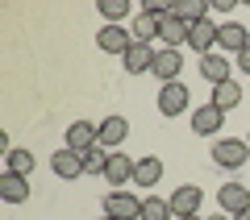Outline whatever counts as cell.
Here are the masks:
<instances>
[{
	"instance_id": "ac0fdd59",
	"label": "cell",
	"mask_w": 250,
	"mask_h": 220,
	"mask_svg": "<svg viewBox=\"0 0 250 220\" xmlns=\"http://www.w3.org/2000/svg\"><path fill=\"white\" fill-rule=\"evenodd\" d=\"M134 166H138L134 158H125V154H108V170H104V179H108L113 187H125V183H134Z\"/></svg>"
},
{
	"instance_id": "52a82bcc",
	"label": "cell",
	"mask_w": 250,
	"mask_h": 220,
	"mask_svg": "<svg viewBox=\"0 0 250 220\" xmlns=\"http://www.w3.org/2000/svg\"><path fill=\"white\" fill-rule=\"evenodd\" d=\"M217 46L229 50L233 58H238L242 50H250V29L238 25V21H225V25H217Z\"/></svg>"
},
{
	"instance_id": "1f68e13d",
	"label": "cell",
	"mask_w": 250,
	"mask_h": 220,
	"mask_svg": "<svg viewBox=\"0 0 250 220\" xmlns=\"http://www.w3.org/2000/svg\"><path fill=\"white\" fill-rule=\"evenodd\" d=\"M246 141H250V137H246Z\"/></svg>"
},
{
	"instance_id": "5b68a950",
	"label": "cell",
	"mask_w": 250,
	"mask_h": 220,
	"mask_svg": "<svg viewBox=\"0 0 250 220\" xmlns=\"http://www.w3.org/2000/svg\"><path fill=\"white\" fill-rule=\"evenodd\" d=\"M200 187H192V183H184V187H175L171 191V216L175 220H184V216H200Z\"/></svg>"
},
{
	"instance_id": "83f0119b",
	"label": "cell",
	"mask_w": 250,
	"mask_h": 220,
	"mask_svg": "<svg viewBox=\"0 0 250 220\" xmlns=\"http://www.w3.org/2000/svg\"><path fill=\"white\" fill-rule=\"evenodd\" d=\"M205 220H233V216H225V212H217V216H205Z\"/></svg>"
},
{
	"instance_id": "9a60e30c",
	"label": "cell",
	"mask_w": 250,
	"mask_h": 220,
	"mask_svg": "<svg viewBox=\"0 0 250 220\" xmlns=\"http://www.w3.org/2000/svg\"><path fill=\"white\" fill-rule=\"evenodd\" d=\"M50 170H54L59 179H67V183H71V179L83 175V154H75V150H67V146H62V150L50 158Z\"/></svg>"
},
{
	"instance_id": "7402d4cb",
	"label": "cell",
	"mask_w": 250,
	"mask_h": 220,
	"mask_svg": "<svg viewBox=\"0 0 250 220\" xmlns=\"http://www.w3.org/2000/svg\"><path fill=\"white\" fill-rule=\"evenodd\" d=\"M167 216H171V200L142 195V212H138V220H167Z\"/></svg>"
},
{
	"instance_id": "8fae6325",
	"label": "cell",
	"mask_w": 250,
	"mask_h": 220,
	"mask_svg": "<svg viewBox=\"0 0 250 220\" xmlns=\"http://www.w3.org/2000/svg\"><path fill=\"white\" fill-rule=\"evenodd\" d=\"M200 75H205L213 88H217V83H229V79H233V62L225 58V54L213 50V54H205V58H200Z\"/></svg>"
},
{
	"instance_id": "4dcf8cb0",
	"label": "cell",
	"mask_w": 250,
	"mask_h": 220,
	"mask_svg": "<svg viewBox=\"0 0 250 220\" xmlns=\"http://www.w3.org/2000/svg\"><path fill=\"white\" fill-rule=\"evenodd\" d=\"M100 220H108V216H100Z\"/></svg>"
},
{
	"instance_id": "f546056e",
	"label": "cell",
	"mask_w": 250,
	"mask_h": 220,
	"mask_svg": "<svg viewBox=\"0 0 250 220\" xmlns=\"http://www.w3.org/2000/svg\"><path fill=\"white\" fill-rule=\"evenodd\" d=\"M184 220H200V216H184Z\"/></svg>"
},
{
	"instance_id": "6da1fadb",
	"label": "cell",
	"mask_w": 250,
	"mask_h": 220,
	"mask_svg": "<svg viewBox=\"0 0 250 220\" xmlns=\"http://www.w3.org/2000/svg\"><path fill=\"white\" fill-rule=\"evenodd\" d=\"M246 158H250V141H238V137H221V141H213V162L221 170H238V166H246Z\"/></svg>"
},
{
	"instance_id": "4316f807",
	"label": "cell",
	"mask_w": 250,
	"mask_h": 220,
	"mask_svg": "<svg viewBox=\"0 0 250 220\" xmlns=\"http://www.w3.org/2000/svg\"><path fill=\"white\" fill-rule=\"evenodd\" d=\"M238 67H242V71L250 75V50H242V54H238Z\"/></svg>"
},
{
	"instance_id": "2e32d148",
	"label": "cell",
	"mask_w": 250,
	"mask_h": 220,
	"mask_svg": "<svg viewBox=\"0 0 250 220\" xmlns=\"http://www.w3.org/2000/svg\"><path fill=\"white\" fill-rule=\"evenodd\" d=\"M0 200H4V203H25L29 200V179L4 170V175H0Z\"/></svg>"
},
{
	"instance_id": "ba28073f",
	"label": "cell",
	"mask_w": 250,
	"mask_h": 220,
	"mask_svg": "<svg viewBox=\"0 0 250 220\" xmlns=\"http://www.w3.org/2000/svg\"><path fill=\"white\" fill-rule=\"evenodd\" d=\"M217 203H221L225 216H242V212H250V187H242V183H225L221 191H217Z\"/></svg>"
},
{
	"instance_id": "4fadbf2b",
	"label": "cell",
	"mask_w": 250,
	"mask_h": 220,
	"mask_svg": "<svg viewBox=\"0 0 250 220\" xmlns=\"http://www.w3.org/2000/svg\"><path fill=\"white\" fill-rule=\"evenodd\" d=\"M129 137V121L125 116H104L100 121V146H104L108 154H117V146Z\"/></svg>"
},
{
	"instance_id": "484cf974",
	"label": "cell",
	"mask_w": 250,
	"mask_h": 220,
	"mask_svg": "<svg viewBox=\"0 0 250 220\" xmlns=\"http://www.w3.org/2000/svg\"><path fill=\"white\" fill-rule=\"evenodd\" d=\"M9 170L29 179V170H34V150H9Z\"/></svg>"
},
{
	"instance_id": "7c38bea8",
	"label": "cell",
	"mask_w": 250,
	"mask_h": 220,
	"mask_svg": "<svg viewBox=\"0 0 250 220\" xmlns=\"http://www.w3.org/2000/svg\"><path fill=\"white\" fill-rule=\"evenodd\" d=\"M154 46H146V42H134L129 50H125V58H121V67L129 71V75H146V71L154 67Z\"/></svg>"
},
{
	"instance_id": "f1b7e54d",
	"label": "cell",
	"mask_w": 250,
	"mask_h": 220,
	"mask_svg": "<svg viewBox=\"0 0 250 220\" xmlns=\"http://www.w3.org/2000/svg\"><path fill=\"white\" fill-rule=\"evenodd\" d=\"M233 220H250V212H242V216H233Z\"/></svg>"
},
{
	"instance_id": "ffe728a7",
	"label": "cell",
	"mask_w": 250,
	"mask_h": 220,
	"mask_svg": "<svg viewBox=\"0 0 250 220\" xmlns=\"http://www.w3.org/2000/svg\"><path fill=\"white\" fill-rule=\"evenodd\" d=\"M159 37L167 42V50H179V46H188V25L179 17H167V21H163V29H159Z\"/></svg>"
},
{
	"instance_id": "d4e9b609",
	"label": "cell",
	"mask_w": 250,
	"mask_h": 220,
	"mask_svg": "<svg viewBox=\"0 0 250 220\" xmlns=\"http://www.w3.org/2000/svg\"><path fill=\"white\" fill-rule=\"evenodd\" d=\"M100 17L104 25H121V17H129V0H100Z\"/></svg>"
},
{
	"instance_id": "e0dca14e",
	"label": "cell",
	"mask_w": 250,
	"mask_h": 220,
	"mask_svg": "<svg viewBox=\"0 0 250 220\" xmlns=\"http://www.w3.org/2000/svg\"><path fill=\"white\" fill-rule=\"evenodd\" d=\"M163 179V158H154V154H146V158H138V166H134V183L142 187V191H150L154 183Z\"/></svg>"
},
{
	"instance_id": "9c48e42d",
	"label": "cell",
	"mask_w": 250,
	"mask_h": 220,
	"mask_svg": "<svg viewBox=\"0 0 250 220\" xmlns=\"http://www.w3.org/2000/svg\"><path fill=\"white\" fill-rule=\"evenodd\" d=\"M225 125V112L208 100V104H200L196 112H192V133H200V137H208V133H221Z\"/></svg>"
},
{
	"instance_id": "3957f363",
	"label": "cell",
	"mask_w": 250,
	"mask_h": 220,
	"mask_svg": "<svg viewBox=\"0 0 250 220\" xmlns=\"http://www.w3.org/2000/svg\"><path fill=\"white\" fill-rule=\"evenodd\" d=\"M92 146H100V125H92V121H71L67 125V150L88 154Z\"/></svg>"
},
{
	"instance_id": "8992f818",
	"label": "cell",
	"mask_w": 250,
	"mask_h": 220,
	"mask_svg": "<svg viewBox=\"0 0 250 220\" xmlns=\"http://www.w3.org/2000/svg\"><path fill=\"white\" fill-rule=\"evenodd\" d=\"M179 71H184V54H179V50H167V46H163V50L154 54L150 75H154L159 83H179Z\"/></svg>"
},
{
	"instance_id": "277c9868",
	"label": "cell",
	"mask_w": 250,
	"mask_h": 220,
	"mask_svg": "<svg viewBox=\"0 0 250 220\" xmlns=\"http://www.w3.org/2000/svg\"><path fill=\"white\" fill-rule=\"evenodd\" d=\"M96 46H100L104 54H117V58H125V50L134 46V34H129L125 25H100Z\"/></svg>"
},
{
	"instance_id": "d6986e66",
	"label": "cell",
	"mask_w": 250,
	"mask_h": 220,
	"mask_svg": "<svg viewBox=\"0 0 250 220\" xmlns=\"http://www.w3.org/2000/svg\"><path fill=\"white\" fill-rule=\"evenodd\" d=\"M159 29H163V21H159V17H150V13H138L129 34H134V42H146V46H150L154 37H159Z\"/></svg>"
},
{
	"instance_id": "5bb4252c",
	"label": "cell",
	"mask_w": 250,
	"mask_h": 220,
	"mask_svg": "<svg viewBox=\"0 0 250 220\" xmlns=\"http://www.w3.org/2000/svg\"><path fill=\"white\" fill-rule=\"evenodd\" d=\"M188 46L205 58V54H213V46H217V25L213 21H196V25H188Z\"/></svg>"
},
{
	"instance_id": "cb8c5ba5",
	"label": "cell",
	"mask_w": 250,
	"mask_h": 220,
	"mask_svg": "<svg viewBox=\"0 0 250 220\" xmlns=\"http://www.w3.org/2000/svg\"><path fill=\"white\" fill-rule=\"evenodd\" d=\"M104 170H108V150L104 146H92L83 154V175H104Z\"/></svg>"
},
{
	"instance_id": "7a4b0ae2",
	"label": "cell",
	"mask_w": 250,
	"mask_h": 220,
	"mask_svg": "<svg viewBox=\"0 0 250 220\" xmlns=\"http://www.w3.org/2000/svg\"><path fill=\"white\" fill-rule=\"evenodd\" d=\"M138 212H142V200H134L125 187H113L104 195V216L108 220H138Z\"/></svg>"
},
{
	"instance_id": "44dd1931",
	"label": "cell",
	"mask_w": 250,
	"mask_h": 220,
	"mask_svg": "<svg viewBox=\"0 0 250 220\" xmlns=\"http://www.w3.org/2000/svg\"><path fill=\"white\" fill-rule=\"evenodd\" d=\"M213 104L217 108H221V112H229V108H238L242 104V88H238V83H217V88H213Z\"/></svg>"
},
{
	"instance_id": "603a6c76",
	"label": "cell",
	"mask_w": 250,
	"mask_h": 220,
	"mask_svg": "<svg viewBox=\"0 0 250 220\" xmlns=\"http://www.w3.org/2000/svg\"><path fill=\"white\" fill-rule=\"evenodd\" d=\"M175 17L184 21V25H196V21H208V4H205V0H184V4H175Z\"/></svg>"
},
{
	"instance_id": "30bf717a",
	"label": "cell",
	"mask_w": 250,
	"mask_h": 220,
	"mask_svg": "<svg viewBox=\"0 0 250 220\" xmlns=\"http://www.w3.org/2000/svg\"><path fill=\"white\" fill-rule=\"evenodd\" d=\"M159 112L163 116L188 112V88H184V83H163V88H159Z\"/></svg>"
}]
</instances>
